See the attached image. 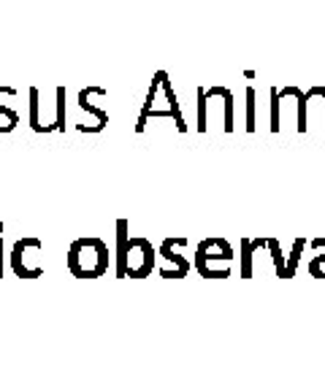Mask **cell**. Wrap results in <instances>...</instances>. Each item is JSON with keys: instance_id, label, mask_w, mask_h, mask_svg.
Segmentation results:
<instances>
[{"instance_id": "6da1fadb", "label": "cell", "mask_w": 325, "mask_h": 365, "mask_svg": "<svg viewBox=\"0 0 325 365\" xmlns=\"http://www.w3.org/2000/svg\"><path fill=\"white\" fill-rule=\"evenodd\" d=\"M117 262H114V276L117 279H146L152 276L157 262V249L152 241L141 235H130V222H117Z\"/></svg>"}, {"instance_id": "7a4b0ae2", "label": "cell", "mask_w": 325, "mask_h": 365, "mask_svg": "<svg viewBox=\"0 0 325 365\" xmlns=\"http://www.w3.org/2000/svg\"><path fill=\"white\" fill-rule=\"evenodd\" d=\"M174 114V125L179 133H187V125H184V117L179 111V101H176V92L171 87V76L166 71H157L152 76V84H149V92H146V101L141 106V114H139V122H136V133H144L149 119H163Z\"/></svg>"}, {"instance_id": "3957f363", "label": "cell", "mask_w": 325, "mask_h": 365, "mask_svg": "<svg viewBox=\"0 0 325 365\" xmlns=\"http://www.w3.org/2000/svg\"><path fill=\"white\" fill-rule=\"evenodd\" d=\"M65 265H68L71 276H76V279H101V276H106V271H109V247H106V241L95 238V235L76 238L68 247Z\"/></svg>"}, {"instance_id": "277c9868", "label": "cell", "mask_w": 325, "mask_h": 365, "mask_svg": "<svg viewBox=\"0 0 325 365\" xmlns=\"http://www.w3.org/2000/svg\"><path fill=\"white\" fill-rule=\"evenodd\" d=\"M234 262V247L225 238H204L195 247L193 268L204 279H228Z\"/></svg>"}, {"instance_id": "5b68a950", "label": "cell", "mask_w": 325, "mask_h": 365, "mask_svg": "<svg viewBox=\"0 0 325 365\" xmlns=\"http://www.w3.org/2000/svg\"><path fill=\"white\" fill-rule=\"evenodd\" d=\"M44 241L36 235H25L19 241H14L11 255H9V265H11L14 276L19 279H41L44 276Z\"/></svg>"}, {"instance_id": "8992f818", "label": "cell", "mask_w": 325, "mask_h": 365, "mask_svg": "<svg viewBox=\"0 0 325 365\" xmlns=\"http://www.w3.org/2000/svg\"><path fill=\"white\" fill-rule=\"evenodd\" d=\"M190 247V241L184 238V235H169V238H163V244L157 247V255L166 260V265L157 271L160 279H184V276L193 271V262L187 260L182 255V249Z\"/></svg>"}, {"instance_id": "52a82bcc", "label": "cell", "mask_w": 325, "mask_h": 365, "mask_svg": "<svg viewBox=\"0 0 325 365\" xmlns=\"http://www.w3.org/2000/svg\"><path fill=\"white\" fill-rule=\"evenodd\" d=\"M263 247V238H241V255H239V274L241 279H249L252 276V255Z\"/></svg>"}, {"instance_id": "ba28073f", "label": "cell", "mask_w": 325, "mask_h": 365, "mask_svg": "<svg viewBox=\"0 0 325 365\" xmlns=\"http://www.w3.org/2000/svg\"><path fill=\"white\" fill-rule=\"evenodd\" d=\"M90 98H92V87H87V90L79 92V108H81V111H87V114H92V117H95V133H101V130H106V125H109V114H106L104 108L92 106V103H90Z\"/></svg>"}, {"instance_id": "9c48e42d", "label": "cell", "mask_w": 325, "mask_h": 365, "mask_svg": "<svg viewBox=\"0 0 325 365\" xmlns=\"http://www.w3.org/2000/svg\"><path fill=\"white\" fill-rule=\"evenodd\" d=\"M195 111H198V125L195 130L206 133L209 130V119H206V87H198L195 90Z\"/></svg>"}, {"instance_id": "30bf717a", "label": "cell", "mask_w": 325, "mask_h": 365, "mask_svg": "<svg viewBox=\"0 0 325 365\" xmlns=\"http://www.w3.org/2000/svg\"><path fill=\"white\" fill-rule=\"evenodd\" d=\"M30 128L41 133V92L36 87L30 90Z\"/></svg>"}, {"instance_id": "8fae6325", "label": "cell", "mask_w": 325, "mask_h": 365, "mask_svg": "<svg viewBox=\"0 0 325 365\" xmlns=\"http://www.w3.org/2000/svg\"><path fill=\"white\" fill-rule=\"evenodd\" d=\"M65 130V87H57V117H54V133Z\"/></svg>"}, {"instance_id": "7c38bea8", "label": "cell", "mask_w": 325, "mask_h": 365, "mask_svg": "<svg viewBox=\"0 0 325 365\" xmlns=\"http://www.w3.org/2000/svg\"><path fill=\"white\" fill-rule=\"evenodd\" d=\"M301 249H304V238H296V244H293V255H290V260L285 262V279L296 274V262H299V255Z\"/></svg>"}, {"instance_id": "4fadbf2b", "label": "cell", "mask_w": 325, "mask_h": 365, "mask_svg": "<svg viewBox=\"0 0 325 365\" xmlns=\"http://www.w3.org/2000/svg\"><path fill=\"white\" fill-rule=\"evenodd\" d=\"M271 130H279V90H271Z\"/></svg>"}, {"instance_id": "5bb4252c", "label": "cell", "mask_w": 325, "mask_h": 365, "mask_svg": "<svg viewBox=\"0 0 325 365\" xmlns=\"http://www.w3.org/2000/svg\"><path fill=\"white\" fill-rule=\"evenodd\" d=\"M247 130H255V90H247Z\"/></svg>"}, {"instance_id": "9a60e30c", "label": "cell", "mask_w": 325, "mask_h": 365, "mask_svg": "<svg viewBox=\"0 0 325 365\" xmlns=\"http://www.w3.org/2000/svg\"><path fill=\"white\" fill-rule=\"evenodd\" d=\"M309 274L314 279H325V255H317L312 262H309Z\"/></svg>"}, {"instance_id": "2e32d148", "label": "cell", "mask_w": 325, "mask_h": 365, "mask_svg": "<svg viewBox=\"0 0 325 365\" xmlns=\"http://www.w3.org/2000/svg\"><path fill=\"white\" fill-rule=\"evenodd\" d=\"M0 114L6 117V125H9V133H11L14 128L19 125V114H16L14 108H9V106H3V103H0Z\"/></svg>"}, {"instance_id": "e0dca14e", "label": "cell", "mask_w": 325, "mask_h": 365, "mask_svg": "<svg viewBox=\"0 0 325 365\" xmlns=\"http://www.w3.org/2000/svg\"><path fill=\"white\" fill-rule=\"evenodd\" d=\"M3 265H6V252H3V222H0V279H3Z\"/></svg>"}]
</instances>
